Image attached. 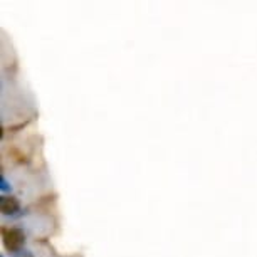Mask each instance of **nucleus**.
Here are the masks:
<instances>
[{
	"mask_svg": "<svg viewBox=\"0 0 257 257\" xmlns=\"http://www.w3.org/2000/svg\"><path fill=\"white\" fill-rule=\"evenodd\" d=\"M24 244V234L21 229L14 227V229H7L4 230V245H6L7 250H19Z\"/></svg>",
	"mask_w": 257,
	"mask_h": 257,
	"instance_id": "obj_1",
	"label": "nucleus"
},
{
	"mask_svg": "<svg viewBox=\"0 0 257 257\" xmlns=\"http://www.w3.org/2000/svg\"><path fill=\"white\" fill-rule=\"evenodd\" d=\"M19 208V200L14 197H6L2 200V212L4 213H14Z\"/></svg>",
	"mask_w": 257,
	"mask_h": 257,
	"instance_id": "obj_2",
	"label": "nucleus"
}]
</instances>
